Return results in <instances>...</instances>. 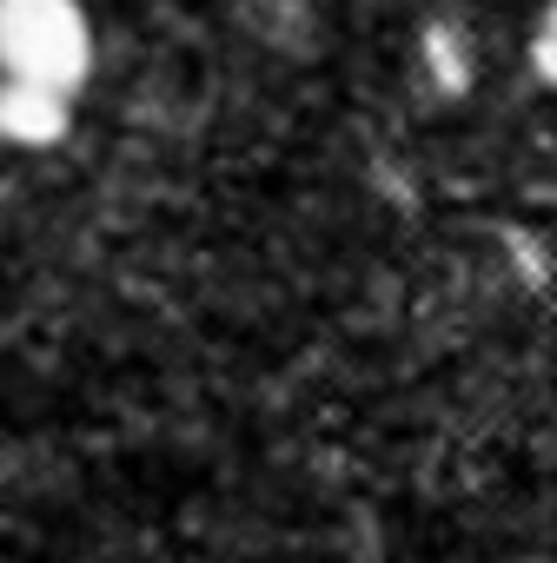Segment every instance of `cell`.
<instances>
[{"label":"cell","mask_w":557,"mask_h":563,"mask_svg":"<svg viewBox=\"0 0 557 563\" xmlns=\"http://www.w3.org/2000/svg\"><path fill=\"white\" fill-rule=\"evenodd\" d=\"M531 74H537V87H550L557 93V0H544V14L531 21Z\"/></svg>","instance_id":"4"},{"label":"cell","mask_w":557,"mask_h":563,"mask_svg":"<svg viewBox=\"0 0 557 563\" xmlns=\"http://www.w3.org/2000/svg\"><path fill=\"white\" fill-rule=\"evenodd\" d=\"M0 67L74 93L94 67V27L80 0H0Z\"/></svg>","instance_id":"1"},{"label":"cell","mask_w":557,"mask_h":563,"mask_svg":"<svg viewBox=\"0 0 557 563\" xmlns=\"http://www.w3.org/2000/svg\"><path fill=\"white\" fill-rule=\"evenodd\" d=\"M0 133L21 146H54L67 133V93L41 80H8L0 87Z\"/></svg>","instance_id":"2"},{"label":"cell","mask_w":557,"mask_h":563,"mask_svg":"<svg viewBox=\"0 0 557 563\" xmlns=\"http://www.w3.org/2000/svg\"><path fill=\"white\" fill-rule=\"evenodd\" d=\"M418 67L438 93H471V74H478V47L458 21H425L418 34Z\"/></svg>","instance_id":"3"}]
</instances>
